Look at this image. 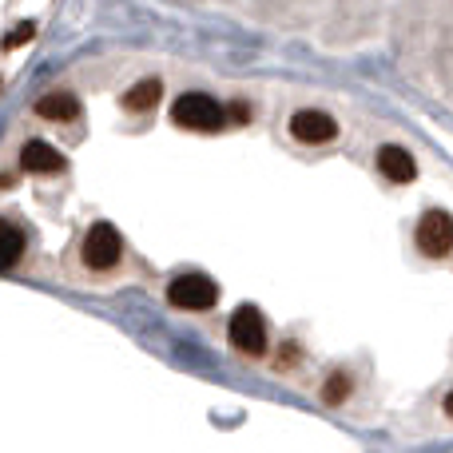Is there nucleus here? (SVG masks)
I'll list each match as a JSON object with an SVG mask.
<instances>
[{
  "instance_id": "obj_1",
  "label": "nucleus",
  "mask_w": 453,
  "mask_h": 453,
  "mask_svg": "<svg viewBox=\"0 0 453 453\" xmlns=\"http://www.w3.org/2000/svg\"><path fill=\"white\" fill-rule=\"evenodd\" d=\"M172 119L180 127H191V132H219L231 116H226V108L219 100H211V96L188 92V96H180V100H175Z\"/></svg>"
},
{
  "instance_id": "obj_14",
  "label": "nucleus",
  "mask_w": 453,
  "mask_h": 453,
  "mask_svg": "<svg viewBox=\"0 0 453 453\" xmlns=\"http://www.w3.org/2000/svg\"><path fill=\"white\" fill-rule=\"evenodd\" d=\"M226 116H231L234 124H247V116H250V111H247V104H231V108H226Z\"/></svg>"
},
{
  "instance_id": "obj_11",
  "label": "nucleus",
  "mask_w": 453,
  "mask_h": 453,
  "mask_svg": "<svg viewBox=\"0 0 453 453\" xmlns=\"http://www.w3.org/2000/svg\"><path fill=\"white\" fill-rule=\"evenodd\" d=\"M350 398V374H330L326 386H322V402L326 406H338V402Z\"/></svg>"
},
{
  "instance_id": "obj_3",
  "label": "nucleus",
  "mask_w": 453,
  "mask_h": 453,
  "mask_svg": "<svg viewBox=\"0 0 453 453\" xmlns=\"http://www.w3.org/2000/svg\"><path fill=\"white\" fill-rule=\"evenodd\" d=\"M119 255H124V239H119V231L111 223H96L84 234V263L92 271H111L119 263Z\"/></svg>"
},
{
  "instance_id": "obj_8",
  "label": "nucleus",
  "mask_w": 453,
  "mask_h": 453,
  "mask_svg": "<svg viewBox=\"0 0 453 453\" xmlns=\"http://www.w3.org/2000/svg\"><path fill=\"white\" fill-rule=\"evenodd\" d=\"M378 172H382L390 183H414L418 164H414V156H410L406 148H398V143H386V148L378 151Z\"/></svg>"
},
{
  "instance_id": "obj_6",
  "label": "nucleus",
  "mask_w": 453,
  "mask_h": 453,
  "mask_svg": "<svg viewBox=\"0 0 453 453\" xmlns=\"http://www.w3.org/2000/svg\"><path fill=\"white\" fill-rule=\"evenodd\" d=\"M290 135L298 143H330L338 135V124L319 108H303L290 116Z\"/></svg>"
},
{
  "instance_id": "obj_13",
  "label": "nucleus",
  "mask_w": 453,
  "mask_h": 453,
  "mask_svg": "<svg viewBox=\"0 0 453 453\" xmlns=\"http://www.w3.org/2000/svg\"><path fill=\"white\" fill-rule=\"evenodd\" d=\"M32 36H36V24H32V20H24V24H16V28H12V32H8L4 48H20V44H24V40H32Z\"/></svg>"
},
{
  "instance_id": "obj_15",
  "label": "nucleus",
  "mask_w": 453,
  "mask_h": 453,
  "mask_svg": "<svg viewBox=\"0 0 453 453\" xmlns=\"http://www.w3.org/2000/svg\"><path fill=\"white\" fill-rule=\"evenodd\" d=\"M446 414L453 418V394H446Z\"/></svg>"
},
{
  "instance_id": "obj_10",
  "label": "nucleus",
  "mask_w": 453,
  "mask_h": 453,
  "mask_svg": "<svg viewBox=\"0 0 453 453\" xmlns=\"http://www.w3.org/2000/svg\"><path fill=\"white\" fill-rule=\"evenodd\" d=\"M36 111L44 119L64 124V119H76L80 116V100H76V96H68V92H52V96H44V100L36 104Z\"/></svg>"
},
{
  "instance_id": "obj_7",
  "label": "nucleus",
  "mask_w": 453,
  "mask_h": 453,
  "mask_svg": "<svg viewBox=\"0 0 453 453\" xmlns=\"http://www.w3.org/2000/svg\"><path fill=\"white\" fill-rule=\"evenodd\" d=\"M20 167L24 172H32V175H56V172H64V156L52 148V143L28 140L20 148Z\"/></svg>"
},
{
  "instance_id": "obj_9",
  "label": "nucleus",
  "mask_w": 453,
  "mask_h": 453,
  "mask_svg": "<svg viewBox=\"0 0 453 453\" xmlns=\"http://www.w3.org/2000/svg\"><path fill=\"white\" fill-rule=\"evenodd\" d=\"M159 100H164V84L156 76L140 80L135 88L124 92V108H132V111H151V108H159Z\"/></svg>"
},
{
  "instance_id": "obj_4",
  "label": "nucleus",
  "mask_w": 453,
  "mask_h": 453,
  "mask_svg": "<svg viewBox=\"0 0 453 453\" xmlns=\"http://www.w3.org/2000/svg\"><path fill=\"white\" fill-rule=\"evenodd\" d=\"M226 334H231V346L239 354H250V358H258V354L266 350V326H263V319H258L255 306H239V311L231 314V326H226Z\"/></svg>"
},
{
  "instance_id": "obj_2",
  "label": "nucleus",
  "mask_w": 453,
  "mask_h": 453,
  "mask_svg": "<svg viewBox=\"0 0 453 453\" xmlns=\"http://www.w3.org/2000/svg\"><path fill=\"white\" fill-rule=\"evenodd\" d=\"M167 298H172V306H180V311H211V306L219 303V287H215L207 274L191 271V274L172 279Z\"/></svg>"
},
{
  "instance_id": "obj_12",
  "label": "nucleus",
  "mask_w": 453,
  "mask_h": 453,
  "mask_svg": "<svg viewBox=\"0 0 453 453\" xmlns=\"http://www.w3.org/2000/svg\"><path fill=\"white\" fill-rule=\"evenodd\" d=\"M20 250H24V234L16 231L12 223H8V226H4V266H8V271L20 263Z\"/></svg>"
},
{
  "instance_id": "obj_5",
  "label": "nucleus",
  "mask_w": 453,
  "mask_h": 453,
  "mask_svg": "<svg viewBox=\"0 0 453 453\" xmlns=\"http://www.w3.org/2000/svg\"><path fill=\"white\" fill-rule=\"evenodd\" d=\"M418 247L422 255L430 258H441L453 250V219L446 211H426L422 223H418Z\"/></svg>"
}]
</instances>
